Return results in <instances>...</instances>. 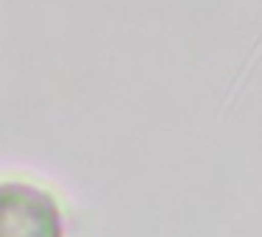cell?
<instances>
[{
  "mask_svg": "<svg viewBox=\"0 0 262 237\" xmlns=\"http://www.w3.org/2000/svg\"><path fill=\"white\" fill-rule=\"evenodd\" d=\"M0 237H64V212L51 190L0 182Z\"/></svg>",
  "mask_w": 262,
  "mask_h": 237,
  "instance_id": "cell-1",
  "label": "cell"
}]
</instances>
